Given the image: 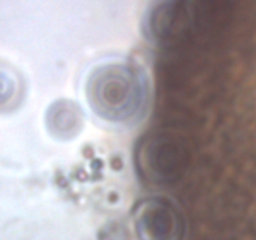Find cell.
Returning a JSON list of instances; mask_svg holds the SVG:
<instances>
[{"label":"cell","mask_w":256,"mask_h":240,"mask_svg":"<svg viewBox=\"0 0 256 240\" xmlns=\"http://www.w3.org/2000/svg\"><path fill=\"white\" fill-rule=\"evenodd\" d=\"M86 99L92 112L112 122L139 116L146 102V82L140 70L124 62H109L90 72Z\"/></svg>","instance_id":"cell-1"},{"label":"cell","mask_w":256,"mask_h":240,"mask_svg":"<svg viewBox=\"0 0 256 240\" xmlns=\"http://www.w3.org/2000/svg\"><path fill=\"white\" fill-rule=\"evenodd\" d=\"M82 112L72 100H58L46 112V126L59 139H72L82 126Z\"/></svg>","instance_id":"cell-4"},{"label":"cell","mask_w":256,"mask_h":240,"mask_svg":"<svg viewBox=\"0 0 256 240\" xmlns=\"http://www.w3.org/2000/svg\"><path fill=\"white\" fill-rule=\"evenodd\" d=\"M182 150L176 142L152 138L140 149V169L152 182H168L178 175L182 165Z\"/></svg>","instance_id":"cell-3"},{"label":"cell","mask_w":256,"mask_h":240,"mask_svg":"<svg viewBox=\"0 0 256 240\" xmlns=\"http://www.w3.org/2000/svg\"><path fill=\"white\" fill-rule=\"evenodd\" d=\"M134 224L144 239H178L184 232V219L178 208L162 198L140 202L134 212Z\"/></svg>","instance_id":"cell-2"},{"label":"cell","mask_w":256,"mask_h":240,"mask_svg":"<svg viewBox=\"0 0 256 240\" xmlns=\"http://www.w3.org/2000/svg\"><path fill=\"white\" fill-rule=\"evenodd\" d=\"M22 80L15 70L0 62V110L15 108L22 94Z\"/></svg>","instance_id":"cell-5"}]
</instances>
